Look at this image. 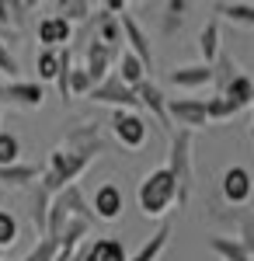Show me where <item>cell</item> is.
Instances as JSON below:
<instances>
[{
  "mask_svg": "<svg viewBox=\"0 0 254 261\" xmlns=\"http://www.w3.org/2000/svg\"><path fill=\"white\" fill-rule=\"evenodd\" d=\"M49 205H53V195L42 188V185H32L28 188V220L35 226V233H45V220H49Z\"/></svg>",
  "mask_w": 254,
  "mask_h": 261,
  "instance_id": "obj_20",
  "label": "cell"
},
{
  "mask_svg": "<svg viewBox=\"0 0 254 261\" xmlns=\"http://www.w3.org/2000/svg\"><path fill=\"white\" fill-rule=\"evenodd\" d=\"M206 115H209V122H230V119L240 115V108H237L230 98L213 94V98H206Z\"/></svg>",
  "mask_w": 254,
  "mask_h": 261,
  "instance_id": "obj_27",
  "label": "cell"
},
{
  "mask_svg": "<svg viewBox=\"0 0 254 261\" xmlns=\"http://www.w3.org/2000/svg\"><path fill=\"white\" fill-rule=\"evenodd\" d=\"M98 157L101 153H94V150H66V146H59V150H53V153L45 157V164H42L39 185L49 195H59L63 188L77 185V178L98 161Z\"/></svg>",
  "mask_w": 254,
  "mask_h": 261,
  "instance_id": "obj_1",
  "label": "cell"
},
{
  "mask_svg": "<svg viewBox=\"0 0 254 261\" xmlns=\"http://www.w3.org/2000/svg\"><path fill=\"white\" fill-rule=\"evenodd\" d=\"M21 35L18 32H11V28H0V42H7V45H11V42H18Z\"/></svg>",
  "mask_w": 254,
  "mask_h": 261,
  "instance_id": "obj_39",
  "label": "cell"
},
{
  "mask_svg": "<svg viewBox=\"0 0 254 261\" xmlns=\"http://www.w3.org/2000/svg\"><path fill=\"white\" fill-rule=\"evenodd\" d=\"M56 254H59V244L49 241V237H39V241H35V247H32V251H28L21 261H56Z\"/></svg>",
  "mask_w": 254,
  "mask_h": 261,
  "instance_id": "obj_33",
  "label": "cell"
},
{
  "mask_svg": "<svg viewBox=\"0 0 254 261\" xmlns=\"http://www.w3.org/2000/svg\"><path fill=\"white\" fill-rule=\"evenodd\" d=\"M251 94H254V81L247 77V73H237L234 81L226 84V91H223V98H230L244 112V108H251Z\"/></svg>",
  "mask_w": 254,
  "mask_h": 261,
  "instance_id": "obj_26",
  "label": "cell"
},
{
  "mask_svg": "<svg viewBox=\"0 0 254 261\" xmlns=\"http://www.w3.org/2000/svg\"><path fill=\"white\" fill-rule=\"evenodd\" d=\"M91 87H94V81L87 77V70H84V66L77 63V66L70 70V101H73V98H84V101H87Z\"/></svg>",
  "mask_w": 254,
  "mask_h": 261,
  "instance_id": "obj_32",
  "label": "cell"
},
{
  "mask_svg": "<svg viewBox=\"0 0 254 261\" xmlns=\"http://www.w3.org/2000/svg\"><path fill=\"white\" fill-rule=\"evenodd\" d=\"M0 105H14L21 112H35V108L45 105V87L39 81H4Z\"/></svg>",
  "mask_w": 254,
  "mask_h": 261,
  "instance_id": "obj_10",
  "label": "cell"
},
{
  "mask_svg": "<svg viewBox=\"0 0 254 261\" xmlns=\"http://www.w3.org/2000/svg\"><path fill=\"white\" fill-rule=\"evenodd\" d=\"M209 251L219 261H251V254L244 251V244L237 241V237H226V233H213L209 237Z\"/></svg>",
  "mask_w": 254,
  "mask_h": 261,
  "instance_id": "obj_22",
  "label": "cell"
},
{
  "mask_svg": "<svg viewBox=\"0 0 254 261\" xmlns=\"http://www.w3.org/2000/svg\"><path fill=\"white\" fill-rule=\"evenodd\" d=\"M80 49H84V53H80L77 63L87 70V77H91L94 84L105 81V77L112 73V63H118V53H115V49H108V45H105V42H98V39L84 42Z\"/></svg>",
  "mask_w": 254,
  "mask_h": 261,
  "instance_id": "obj_8",
  "label": "cell"
},
{
  "mask_svg": "<svg viewBox=\"0 0 254 261\" xmlns=\"http://www.w3.org/2000/svg\"><path fill=\"white\" fill-rule=\"evenodd\" d=\"M18 157H21V140L11 129H0V167L18 164Z\"/></svg>",
  "mask_w": 254,
  "mask_h": 261,
  "instance_id": "obj_31",
  "label": "cell"
},
{
  "mask_svg": "<svg viewBox=\"0 0 254 261\" xmlns=\"http://www.w3.org/2000/svg\"><path fill=\"white\" fill-rule=\"evenodd\" d=\"M21 237V226H18V216L11 209H0V254L11 251Z\"/></svg>",
  "mask_w": 254,
  "mask_h": 261,
  "instance_id": "obj_28",
  "label": "cell"
},
{
  "mask_svg": "<svg viewBox=\"0 0 254 261\" xmlns=\"http://www.w3.org/2000/svg\"><path fill=\"white\" fill-rule=\"evenodd\" d=\"M35 39H39L42 49L59 53V49H66L73 42V24L66 18H59V14H42L39 24H35Z\"/></svg>",
  "mask_w": 254,
  "mask_h": 261,
  "instance_id": "obj_11",
  "label": "cell"
},
{
  "mask_svg": "<svg viewBox=\"0 0 254 261\" xmlns=\"http://www.w3.org/2000/svg\"><path fill=\"white\" fill-rule=\"evenodd\" d=\"M87 101H91V105H108L112 112H115V108H125V112H139L136 91H133L129 84L118 81L115 70H112V73H108V77H105L101 84H94V87H91Z\"/></svg>",
  "mask_w": 254,
  "mask_h": 261,
  "instance_id": "obj_5",
  "label": "cell"
},
{
  "mask_svg": "<svg viewBox=\"0 0 254 261\" xmlns=\"http://www.w3.org/2000/svg\"><path fill=\"white\" fill-rule=\"evenodd\" d=\"M213 14H219L223 21H234L240 28H254V4L247 0H216Z\"/></svg>",
  "mask_w": 254,
  "mask_h": 261,
  "instance_id": "obj_21",
  "label": "cell"
},
{
  "mask_svg": "<svg viewBox=\"0 0 254 261\" xmlns=\"http://www.w3.org/2000/svg\"><path fill=\"white\" fill-rule=\"evenodd\" d=\"M42 178V164H7V167H0V185L4 188H32V185H39Z\"/></svg>",
  "mask_w": 254,
  "mask_h": 261,
  "instance_id": "obj_17",
  "label": "cell"
},
{
  "mask_svg": "<svg viewBox=\"0 0 254 261\" xmlns=\"http://www.w3.org/2000/svg\"><path fill=\"white\" fill-rule=\"evenodd\" d=\"M133 91H136L139 108H146V112L154 115V122L164 129V136H171L174 125H171V115H167V94H164V87L154 84V81H143V84H136Z\"/></svg>",
  "mask_w": 254,
  "mask_h": 261,
  "instance_id": "obj_9",
  "label": "cell"
},
{
  "mask_svg": "<svg viewBox=\"0 0 254 261\" xmlns=\"http://www.w3.org/2000/svg\"><path fill=\"white\" fill-rule=\"evenodd\" d=\"M66 150H94V153H105L108 150V136L101 133V122H77L66 129V140H63Z\"/></svg>",
  "mask_w": 254,
  "mask_h": 261,
  "instance_id": "obj_15",
  "label": "cell"
},
{
  "mask_svg": "<svg viewBox=\"0 0 254 261\" xmlns=\"http://www.w3.org/2000/svg\"><path fill=\"white\" fill-rule=\"evenodd\" d=\"M122 209H125V195H122V188H118L115 181L98 185V192L91 195V213H94V220L112 223V220L122 216Z\"/></svg>",
  "mask_w": 254,
  "mask_h": 261,
  "instance_id": "obj_14",
  "label": "cell"
},
{
  "mask_svg": "<svg viewBox=\"0 0 254 261\" xmlns=\"http://www.w3.org/2000/svg\"><path fill=\"white\" fill-rule=\"evenodd\" d=\"M167 115L174 129H206L209 115H206V98H167Z\"/></svg>",
  "mask_w": 254,
  "mask_h": 261,
  "instance_id": "obj_7",
  "label": "cell"
},
{
  "mask_svg": "<svg viewBox=\"0 0 254 261\" xmlns=\"http://www.w3.org/2000/svg\"><path fill=\"white\" fill-rule=\"evenodd\" d=\"M53 14H59V18H66L70 24H84V21L94 14V4H87V0H56L53 4Z\"/></svg>",
  "mask_w": 254,
  "mask_h": 261,
  "instance_id": "obj_25",
  "label": "cell"
},
{
  "mask_svg": "<svg viewBox=\"0 0 254 261\" xmlns=\"http://www.w3.org/2000/svg\"><path fill=\"white\" fill-rule=\"evenodd\" d=\"M171 153H167V171L177 185V209H185L192 202V192H195V157H192V143H195V133L188 129H174L171 136Z\"/></svg>",
  "mask_w": 254,
  "mask_h": 261,
  "instance_id": "obj_3",
  "label": "cell"
},
{
  "mask_svg": "<svg viewBox=\"0 0 254 261\" xmlns=\"http://www.w3.org/2000/svg\"><path fill=\"white\" fill-rule=\"evenodd\" d=\"M108 129H112V140L125 150H139L146 136H150V122L143 119L139 112H125V108H115L112 119H108Z\"/></svg>",
  "mask_w": 254,
  "mask_h": 261,
  "instance_id": "obj_4",
  "label": "cell"
},
{
  "mask_svg": "<svg viewBox=\"0 0 254 261\" xmlns=\"http://www.w3.org/2000/svg\"><path fill=\"white\" fill-rule=\"evenodd\" d=\"M223 35H219V21H206L202 28H198V35H195V45H198V56H202V63L206 66H213L216 60H219V53H223Z\"/></svg>",
  "mask_w": 254,
  "mask_h": 261,
  "instance_id": "obj_18",
  "label": "cell"
},
{
  "mask_svg": "<svg viewBox=\"0 0 254 261\" xmlns=\"http://www.w3.org/2000/svg\"><path fill=\"white\" fill-rule=\"evenodd\" d=\"M73 254H77V247H59L56 261H73Z\"/></svg>",
  "mask_w": 254,
  "mask_h": 261,
  "instance_id": "obj_40",
  "label": "cell"
},
{
  "mask_svg": "<svg viewBox=\"0 0 254 261\" xmlns=\"http://www.w3.org/2000/svg\"><path fill=\"white\" fill-rule=\"evenodd\" d=\"M7 7H11V32H24V24H28V11L35 7L32 0L24 4V0H7Z\"/></svg>",
  "mask_w": 254,
  "mask_h": 261,
  "instance_id": "obj_35",
  "label": "cell"
},
{
  "mask_svg": "<svg viewBox=\"0 0 254 261\" xmlns=\"http://www.w3.org/2000/svg\"><path fill=\"white\" fill-rule=\"evenodd\" d=\"M115 73H118V81L122 84H129V87H136V84L146 81V66L129 53V49H122L118 53V66H115Z\"/></svg>",
  "mask_w": 254,
  "mask_h": 261,
  "instance_id": "obj_23",
  "label": "cell"
},
{
  "mask_svg": "<svg viewBox=\"0 0 254 261\" xmlns=\"http://www.w3.org/2000/svg\"><path fill=\"white\" fill-rule=\"evenodd\" d=\"M0 122H4V105H0Z\"/></svg>",
  "mask_w": 254,
  "mask_h": 261,
  "instance_id": "obj_42",
  "label": "cell"
},
{
  "mask_svg": "<svg viewBox=\"0 0 254 261\" xmlns=\"http://www.w3.org/2000/svg\"><path fill=\"white\" fill-rule=\"evenodd\" d=\"M219 195H223L226 205H234V209L247 205L251 195H254V174L244 164H230V167L219 174Z\"/></svg>",
  "mask_w": 254,
  "mask_h": 261,
  "instance_id": "obj_6",
  "label": "cell"
},
{
  "mask_svg": "<svg viewBox=\"0 0 254 261\" xmlns=\"http://www.w3.org/2000/svg\"><path fill=\"white\" fill-rule=\"evenodd\" d=\"M118 24H122V42L129 45V53L150 70V66H154V42H150V35H146V28L136 21V14H122Z\"/></svg>",
  "mask_w": 254,
  "mask_h": 261,
  "instance_id": "obj_12",
  "label": "cell"
},
{
  "mask_svg": "<svg viewBox=\"0 0 254 261\" xmlns=\"http://www.w3.org/2000/svg\"><path fill=\"white\" fill-rule=\"evenodd\" d=\"M251 108H254V94H251Z\"/></svg>",
  "mask_w": 254,
  "mask_h": 261,
  "instance_id": "obj_44",
  "label": "cell"
},
{
  "mask_svg": "<svg viewBox=\"0 0 254 261\" xmlns=\"http://www.w3.org/2000/svg\"><path fill=\"white\" fill-rule=\"evenodd\" d=\"M73 261H129V251L122 237H94L80 244Z\"/></svg>",
  "mask_w": 254,
  "mask_h": 261,
  "instance_id": "obj_13",
  "label": "cell"
},
{
  "mask_svg": "<svg viewBox=\"0 0 254 261\" xmlns=\"http://www.w3.org/2000/svg\"><path fill=\"white\" fill-rule=\"evenodd\" d=\"M35 73H39V84H56L59 53H53V49H42L39 56H35Z\"/></svg>",
  "mask_w": 254,
  "mask_h": 261,
  "instance_id": "obj_29",
  "label": "cell"
},
{
  "mask_svg": "<svg viewBox=\"0 0 254 261\" xmlns=\"http://www.w3.org/2000/svg\"><path fill=\"white\" fill-rule=\"evenodd\" d=\"M237 73H244V70L237 66V60L230 56V53H219V60L213 63V87H216V94H223L226 84L234 81Z\"/></svg>",
  "mask_w": 254,
  "mask_h": 261,
  "instance_id": "obj_24",
  "label": "cell"
},
{
  "mask_svg": "<svg viewBox=\"0 0 254 261\" xmlns=\"http://www.w3.org/2000/svg\"><path fill=\"white\" fill-rule=\"evenodd\" d=\"M251 146H254V122H251Z\"/></svg>",
  "mask_w": 254,
  "mask_h": 261,
  "instance_id": "obj_41",
  "label": "cell"
},
{
  "mask_svg": "<svg viewBox=\"0 0 254 261\" xmlns=\"http://www.w3.org/2000/svg\"><path fill=\"white\" fill-rule=\"evenodd\" d=\"M171 233H174L171 220H160V226L150 233V241L143 244L129 261H160V254H164V251H167V244H171Z\"/></svg>",
  "mask_w": 254,
  "mask_h": 261,
  "instance_id": "obj_19",
  "label": "cell"
},
{
  "mask_svg": "<svg viewBox=\"0 0 254 261\" xmlns=\"http://www.w3.org/2000/svg\"><path fill=\"white\" fill-rule=\"evenodd\" d=\"M181 24H185V18H181V14H171V11H164V21H160V35H164V39H174L177 32H181Z\"/></svg>",
  "mask_w": 254,
  "mask_h": 261,
  "instance_id": "obj_36",
  "label": "cell"
},
{
  "mask_svg": "<svg viewBox=\"0 0 254 261\" xmlns=\"http://www.w3.org/2000/svg\"><path fill=\"white\" fill-rule=\"evenodd\" d=\"M234 220H237V241L244 244V251H247L251 261H254V213L251 209H240Z\"/></svg>",
  "mask_w": 254,
  "mask_h": 261,
  "instance_id": "obj_30",
  "label": "cell"
},
{
  "mask_svg": "<svg viewBox=\"0 0 254 261\" xmlns=\"http://www.w3.org/2000/svg\"><path fill=\"white\" fill-rule=\"evenodd\" d=\"M167 81L177 91H202V87H213V66H206V63H185V66H174L167 73Z\"/></svg>",
  "mask_w": 254,
  "mask_h": 261,
  "instance_id": "obj_16",
  "label": "cell"
},
{
  "mask_svg": "<svg viewBox=\"0 0 254 261\" xmlns=\"http://www.w3.org/2000/svg\"><path fill=\"white\" fill-rule=\"evenodd\" d=\"M136 205H139V213L150 216V220H167V213L177 209V185H174L171 171H167L164 164L154 167L146 178L139 181Z\"/></svg>",
  "mask_w": 254,
  "mask_h": 261,
  "instance_id": "obj_2",
  "label": "cell"
},
{
  "mask_svg": "<svg viewBox=\"0 0 254 261\" xmlns=\"http://www.w3.org/2000/svg\"><path fill=\"white\" fill-rule=\"evenodd\" d=\"M164 11H171V14H181V18H185V14L192 11V4H188V0H167Z\"/></svg>",
  "mask_w": 254,
  "mask_h": 261,
  "instance_id": "obj_37",
  "label": "cell"
},
{
  "mask_svg": "<svg viewBox=\"0 0 254 261\" xmlns=\"http://www.w3.org/2000/svg\"><path fill=\"white\" fill-rule=\"evenodd\" d=\"M0 98H4V81H0Z\"/></svg>",
  "mask_w": 254,
  "mask_h": 261,
  "instance_id": "obj_43",
  "label": "cell"
},
{
  "mask_svg": "<svg viewBox=\"0 0 254 261\" xmlns=\"http://www.w3.org/2000/svg\"><path fill=\"white\" fill-rule=\"evenodd\" d=\"M18 70H21V63H18V56H14V49H11L7 42H0V77L18 81Z\"/></svg>",
  "mask_w": 254,
  "mask_h": 261,
  "instance_id": "obj_34",
  "label": "cell"
},
{
  "mask_svg": "<svg viewBox=\"0 0 254 261\" xmlns=\"http://www.w3.org/2000/svg\"><path fill=\"white\" fill-rule=\"evenodd\" d=\"M0 28H11V7H7V0H0Z\"/></svg>",
  "mask_w": 254,
  "mask_h": 261,
  "instance_id": "obj_38",
  "label": "cell"
}]
</instances>
